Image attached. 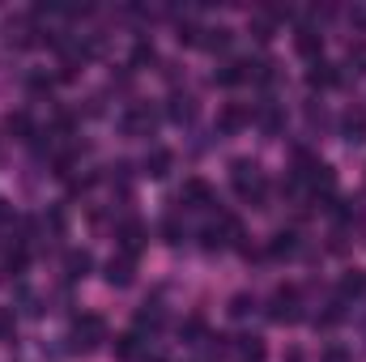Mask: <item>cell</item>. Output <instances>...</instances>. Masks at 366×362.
Wrapping results in <instances>:
<instances>
[{"label": "cell", "mask_w": 366, "mask_h": 362, "mask_svg": "<svg viewBox=\"0 0 366 362\" xmlns=\"http://www.w3.org/2000/svg\"><path fill=\"white\" fill-rule=\"evenodd\" d=\"M145 171H150L154 179H162V175L170 171V154H166V150H154L150 158H145Z\"/></svg>", "instance_id": "cell-10"}, {"label": "cell", "mask_w": 366, "mask_h": 362, "mask_svg": "<svg viewBox=\"0 0 366 362\" xmlns=\"http://www.w3.org/2000/svg\"><path fill=\"white\" fill-rule=\"evenodd\" d=\"M124 128H128V132H150V128H154V115L145 111V107H132V111L124 115Z\"/></svg>", "instance_id": "cell-9"}, {"label": "cell", "mask_w": 366, "mask_h": 362, "mask_svg": "<svg viewBox=\"0 0 366 362\" xmlns=\"http://www.w3.org/2000/svg\"><path fill=\"white\" fill-rule=\"evenodd\" d=\"M217 124H222L226 132H234V128H243V124H247V115H243L238 107H226V111H222V119H217Z\"/></svg>", "instance_id": "cell-13"}, {"label": "cell", "mask_w": 366, "mask_h": 362, "mask_svg": "<svg viewBox=\"0 0 366 362\" xmlns=\"http://www.w3.org/2000/svg\"><path fill=\"white\" fill-rule=\"evenodd\" d=\"M230 179H234V192H238V197H247V201H264L268 183H264V175H260V166H256V162H247V158L230 162Z\"/></svg>", "instance_id": "cell-1"}, {"label": "cell", "mask_w": 366, "mask_h": 362, "mask_svg": "<svg viewBox=\"0 0 366 362\" xmlns=\"http://www.w3.org/2000/svg\"><path fill=\"white\" fill-rule=\"evenodd\" d=\"M115 354H119V358H132V354H136V332H124V336H119Z\"/></svg>", "instance_id": "cell-17"}, {"label": "cell", "mask_w": 366, "mask_h": 362, "mask_svg": "<svg viewBox=\"0 0 366 362\" xmlns=\"http://www.w3.org/2000/svg\"><path fill=\"white\" fill-rule=\"evenodd\" d=\"M298 52H303V56H315V52H320V39H315L311 30H303V34H298Z\"/></svg>", "instance_id": "cell-18"}, {"label": "cell", "mask_w": 366, "mask_h": 362, "mask_svg": "<svg viewBox=\"0 0 366 362\" xmlns=\"http://www.w3.org/2000/svg\"><path fill=\"white\" fill-rule=\"evenodd\" d=\"M90 264H94V260H90V252H68V256H64V269H68V277H72V281L85 277V273H90Z\"/></svg>", "instance_id": "cell-8"}, {"label": "cell", "mask_w": 366, "mask_h": 362, "mask_svg": "<svg viewBox=\"0 0 366 362\" xmlns=\"http://www.w3.org/2000/svg\"><path fill=\"white\" fill-rule=\"evenodd\" d=\"M354 60L362 64L358 72H366V43H358V47H349V64H354Z\"/></svg>", "instance_id": "cell-21"}, {"label": "cell", "mask_w": 366, "mask_h": 362, "mask_svg": "<svg viewBox=\"0 0 366 362\" xmlns=\"http://www.w3.org/2000/svg\"><path fill=\"white\" fill-rule=\"evenodd\" d=\"M307 81H311V86H320V90H328V86H336V72H332V64H315Z\"/></svg>", "instance_id": "cell-12"}, {"label": "cell", "mask_w": 366, "mask_h": 362, "mask_svg": "<svg viewBox=\"0 0 366 362\" xmlns=\"http://www.w3.org/2000/svg\"><path fill=\"white\" fill-rule=\"evenodd\" d=\"M132 260H136V256H115V260L107 264V281H111V285H128V281H132Z\"/></svg>", "instance_id": "cell-4"}, {"label": "cell", "mask_w": 366, "mask_h": 362, "mask_svg": "<svg viewBox=\"0 0 366 362\" xmlns=\"http://www.w3.org/2000/svg\"><path fill=\"white\" fill-rule=\"evenodd\" d=\"M345 137L349 141H362L366 137V111H349L345 115Z\"/></svg>", "instance_id": "cell-11"}, {"label": "cell", "mask_w": 366, "mask_h": 362, "mask_svg": "<svg viewBox=\"0 0 366 362\" xmlns=\"http://www.w3.org/2000/svg\"><path fill=\"white\" fill-rule=\"evenodd\" d=\"M273 320H294L298 316V290L294 285H281L273 294V311H268Z\"/></svg>", "instance_id": "cell-3"}, {"label": "cell", "mask_w": 366, "mask_h": 362, "mask_svg": "<svg viewBox=\"0 0 366 362\" xmlns=\"http://www.w3.org/2000/svg\"><path fill=\"white\" fill-rule=\"evenodd\" d=\"M72 336H77V345H99L103 341V336H107V324L99 320V316H81L77 324H72Z\"/></svg>", "instance_id": "cell-2"}, {"label": "cell", "mask_w": 366, "mask_h": 362, "mask_svg": "<svg viewBox=\"0 0 366 362\" xmlns=\"http://www.w3.org/2000/svg\"><path fill=\"white\" fill-rule=\"evenodd\" d=\"M26 260H30V256H26V248H17V252H9V256H5V269H9V273H21V269H26Z\"/></svg>", "instance_id": "cell-16"}, {"label": "cell", "mask_w": 366, "mask_h": 362, "mask_svg": "<svg viewBox=\"0 0 366 362\" xmlns=\"http://www.w3.org/2000/svg\"><path fill=\"white\" fill-rule=\"evenodd\" d=\"M298 252V234L294 230H281V234H273V243H268V256H294Z\"/></svg>", "instance_id": "cell-5"}, {"label": "cell", "mask_w": 366, "mask_h": 362, "mask_svg": "<svg viewBox=\"0 0 366 362\" xmlns=\"http://www.w3.org/2000/svg\"><path fill=\"white\" fill-rule=\"evenodd\" d=\"M170 103H175V107H170V115H175V119H192V99H187V94H175Z\"/></svg>", "instance_id": "cell-14"}, {"label": "cell", "mask_w": 366, "mask_h": 362, "mask_svg": "<svg viewBox=\"0 0 366 362\" xmlns=\"http://www.w3.org/2000/svg\"><path fill=\"white\" fill-rule=\"evenodd\" d=\"M162 234L170 239V243H179V222H175V217H166V222H162Z\"/></svg>", "instance_id": "cell-20"}, {"label": "cell", "mask_w": 366, "mask_h": 362, "mask_svg": "<svg viewBox=\"0 0 366 362\" xmlns=\"http://www.w3.org/2000/svg\"><path fill=\"white\" fill-rule=\"evenodd\" d=\"M119 239H124V256H136V252H141V243H145V226H141V222H124Z\"/></svg>", "instance_id": "cell-6"}, {"label": "cell", "mask_w": 366, "mask_h": 362, "mask_svg": "<svg viewBox=\"0 0 366 362\" xmlns=\"http://www.w3.org/2000/svg\"><path fill=\"white\" fill-rule=\"evenodd\" d=\"M9 332H13V316H9L5 307H0V336H9Z\"/></svg>", "instance_id": "cell-22"}, {"label": "cell", "mask_w": 366, "mask_h": 362, "mask_svg": "<svg viewBox=\"0 0 366 362\" xmlns=\"http://www.w3.org/2000/svg\"><path fill=\"white\" fill-rule=\"evenodd\" d=\"M252 307H256V299H247V294H238V299L230 303V311H234V316H247Z\"/></svg>", "instance_id": "cell-19"}, {"label": "cell", "mask_w": 366, "mask_h": 362, "mask_svg": "<svg viewBox=\"0 0 366 362\" xmlns=\"http://www.w3.org/2000/svg\"><path fill=\"white\" fill-rule=\"evenodd\" d=\"M9 132H17L21 141H26V137L34 132V124H30V115H13V119H9Z\"/></svg>", "instance_id": "cell-15"}, {"label": "cell", "mask_w": 366, "mask_h": 362, "mask_svg": "<svg viewBox=\"0 0 366 362\" xmlns=\"http://www.w3.org/2000/svg\"><path fill=\"white\" fill-rule=\"evenodd\" d=\"M362 294H366V273H345V281H340V303L362 299Z\"/></svg>", "instance_id": "cell-7"}]
</instances>
